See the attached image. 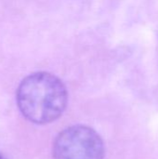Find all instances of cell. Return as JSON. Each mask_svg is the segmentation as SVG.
Wrapping results in <instances>:
<instances>
[{
    "instance_id": "obj_1",
    "label": "cell",
    "mask_w": 158,
    "mask_h": 159,
    "mask_svg": "<svg viewBox=\"0 0 158 159\" xmlns=\"http://www.w3.org/2000/svg\"><path fill=\"white\" fill-rule=\"evenodd\" d=\"M17 104L21 115L37 125L59 119L68 104V91L63 82L47 72L33 73L20 83Z\"/></svg>"
},
{
    "instance_id": "obj_2",
    "label": "cell",
    "mask_w": 158,
    "mask_h": 159,
    "mask_svg": "<svg viewBox=\"0 0 158 159\" xmlns=\"http://www.w3.org/2000/svg\"><path fill=\"white\" fill-rule=\"evenodd\" d=\"M104 143L90 127L74 125L66 128L55 138L52 147L54 159H103Z\"/></svg>"
},
{
    "instance_id": "obj_3",
    "label": "cell",
    "mask_w": 158,
    "mask_h": 159,
    "mask_svg": "<svg viewBox=\"0 0 158 159\" xmlns=\"http://www.w3.org/2000/svg\"><path fill=\"white\" fill-rule=\"evenodd\" d=\"M0 159H7V158H5V157H3V156L0 154Z\"/></svg>"
}]
</instances>
